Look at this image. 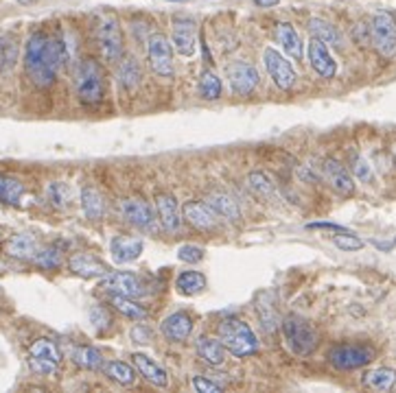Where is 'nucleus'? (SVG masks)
<instances>
[{"mask_svg": "<svg viewBox=\"0 0 396 393\" xmlns=\"http://www.w3.org/2000/svg\"><path fill=\"white\" fill-rule=\"evenodd\" d=\"M156 210H158V219L162 223V228L169 232L180 230L182 219H180V208H177L175 196H171L167 192L156 194Z\"/></svg>", "mask_w": 396, "mask_h": 393, "instance_id": "nucleus-20", "label": "nucleus"}, {"mask_svg": "<svg viewBox=\"0 0 396 393\" xmlns=\"http://www.w3.org/2000/svg\"><path fill=\"white\" fill-rule=\"evenodd\" d=\"M307 55H309V64H311V68L316 70V73H318L322 79H333V77H335V73H337V64H335V60L331 57L329 46H326L322 39L311 37L309 48H307Z\"/></svg>", "mask_w": 396, "mask_h": 393, "instance_id": "nucleus-14", "label": "nucleus"}, {"mask_svg": "<svg viewBox=\"0 0 396 393\" xmlns=\"http://www.w3.org/2000/svg\"><path fill=\"white\" fill-rule=\"evenodd\" d=\"M276 39L285 48V53L294 60H303V39L296 33V29L289 22H278L276 24Z\"/></svg>", "mask_w": 396, "mask_h": 393, "instance_id": "nucleus-25", "label": "nucleus"}, {"mask_svg": "<svg viewBox=\"0 0 396 393\" xmlns=\"http://www.w3.org/2000/svg\"><path fill=\"white\" fill-rule=\"evenodd\" d=\"M29 367H31V372H35V374H39V376H55V374H57V367H60V363L29 356Z\"/></svg>", "mask_w": 396, "mask_h": 393, "instance_id": "nucleus-44", "label": "nucleus"}, {"mask_svg": "<svg viewBox=\"0 0 396 393\" xmlns=\"http://www.w3.org/2000/svg\"><path fill=\"white\" fill-rule=\"evenodd\" d=\"M143 79V68L141 64L136 62L134 57H125V60H118V68H116V81L118 86L125 90V92H132L136 86L141 83Z\"/></svg>", "mask_w": 396, "mask_h": 393, "instance_id": "nucleus-22", "label": "nucleus"}, {"mask_svg": "<svg viewBox=\"0 0 396 393\" xmlns=\"http://www.w3.org/2000/svg\"><path fill=\"white\" fill-rule=\"evenodd\" d=\"M118 212H120L123 219H125L127 223H132V226H136V228L149 230V232L156 230L154 210L143 199H123L120 205H118Z\"/></svg>", "mask_w": 396, "mask_h": 393, "instance_id": "nucleus-12", "label": "nucleus"}, {"mask_svg": "<svg viewBox=\"0 0 396 393\" xmlns=\"http://www.w3.org/2000/svg\"><path fill=\"white\" fill-rule=\"evenodd\" d=\"M256 313H258V319H261V324H263L265 330L274 332L280 326V317L276 313V308L265 302V293H261L256 298Z\"/></svg>", "mask_w": 396, "mask_h": 393, "instance_id": "nucleus-36", "label": "nucleus"}, {"mask_svg": "<svg viewBox=\"0 0 396 393\" xmlns=\"http://www.w3.org/2000/svg\"><path fill=\"white\" fill-rule=\"evenodd\" d=\"M75 92L84 105H97L105 96V77L94 60H81L75 68Z\"/></svg>", "mask_w": 396, "mask_h": 393, "instance_id": "nucleus-2", "label": "nucleus"}, {"mask_svg": "<svg viewBox=\"0 0 396 393\" xmlns=\"http://www.w3.org/2000/svg\"><path fill=\"white\" fill-rule=\"evenodd\" d=\"M197 354L206 360L208 365H224L226 360V347L222 345V341L217 339H208V336H201L195 343Z\"/></svg>", "mask_w": 396, "mask_h": 393, "instance_id": "nucleus-31", "label": "nucleus"}, {"mask_svg": "<svg viewBox=\"0 0 396 393\" xmlns=\"http://www.w3.org/2000/svg\"><path fill=\"white\" fill-rule=\"evenodd\" d=\"M88 319H90L92 328L97 330L99 334H103V332H107V330L112 328V315L107 313V308L101 306V304H94V306L90 308Z\"/></svg>", "mask_w": 396, "mask_h": 393, "instance_id": "nucleus-42", "label": "nucleus"}, {"mask_svg": "<svg viewBox=\"0 0 396 393\" xmlns=\"http://www.w3.org/2000/svg\"><path fill=\"white\" fill-rule=\"evenodd\" d=\"M206 205L213 210L217 217H222L226 221H239L241 219L237 201L232 199L230 194H226V192H213V194H208L206 196Z\"/></svg>", "mask_w": 396, "mask_h": 393, "instance_id": "nucleus-24", "label": "nucleus"}, {"mask_svg": "<svg viewBox=\"0 0 396 393\" xmlns=\"http://www.w3.org/2000/svg\"><path fill=\"white\" fill-rule=\"evenodd\" d=\"M193 389L199 391V393H222L224 387L222 385H217L213 381H208V378H204V376H193Z\"/></svg>", "mask_w": 396, "mask_h": 393, "instance_id": "nucleus-46", "label": "nucleus"}, {"mask_svg": "<svg viewBox=\"0 0 396 393\" xmlns=\"http://www.w3.org/2000/svg\"><path fill=\"white\" fill-rule=\"evenodd\" d=\"M177 258H180L182 262L195 264L204 258V249L197 245H182L180 249H177Z\"/></svg>", "mask_w": 396, "mask_h": 393, "instance_id": "nucleus-45", "label": "nucleus"}, {"mask_svg": "<svg viewBox=\"0 0 396 393\" xmlns=\"http://www.w3.org/2000/svg\"><path fill=\"white\" fill-rule=\"evenodd\" d=\"M169 3H188V0H169Z\"/></svg>", "mask_w": 396, "mask_h": 393, "instance_id": "nucleus-52", "label": "nucleus"}, {"mask_svg": "<svg viewBox=\"0 0 396 393\" xmlns=\"http://www.w3.org/2000/svg\"><path fill=\"white\" fill-rule=\"evenodd\" d=\"M263 62H265V68H267L271 81H274L280 90H291L296 86V70L276 48H265Z\"/></svg>", "mask_w": 396, "mask_h": 393, "instance_id": "nucleus-9", "label": "nucleus"}, {"mask_svg": "<svg viewBox=\"0 0 396 393\" xmlns=\"http://www.w3.org/2000/svg\"><path fill=\"white\" fill-rule=\"evenodd\" d=\"M103 289H107L110 293L116 295H127V298H143L147 295V286L143 280L132 273V271H118V273H107L103 277Z\"/></svg>", "mask_w": 396, "mask_h": 393, "instance_id": "nucleus-11", "label": "nucleus"}, {"mask_svg": "<svg viewBox=\"0 0 396 393\" xmlns=\"http://www.w3.org/2000/svg\"><path fill=\"white\" fill-rule=\"evenodd\" d=\"M280 328L285 334V343L289 345V349L298 356H309L313 349L318 347V332L307 319L289 315L280 321Z\"/></svg>", "mask_w": 396, "mask_h": 393, "instance_id": "nucleus-4", "label": "nucleus"}, {"mask_svg": "<svg viewBox=\"0 0 396 393\" xmlns=\"http://www.w3.org/2000/svg\"><path fill=\"white\" fill-rule=\"evenodd\" d=\"M352 171H354V175H357L361 181H370L372 179V168L368 166V162L363 158H359V156L352 160Z\"/></svg>", "mask_w": 396, "mask_h": 393, "instance_id": "nucleus-47", "label": "nucleus"}, {"mask_svg": "<svg viewBox=\"0 0 396 393\" xmlns=\"http://www.w3.org/2000/svg\"><path fill=\"white\" fill-rule=\"evenodd\" d=\"M132 358H134V367L138 369V374L145 378V381H149L154 387H160V389L167 387V383H169L167 372L162 367H158L152 358L145 356V354H134Z\"/></svg>", "mask_w": 396, "mask_h": 393, "instance_id": "nucleus-23", "label": "nucleus"}, {"mask_svg": "<svg viewBox=\"0 0 396 393\" xmlns=\"http://www.w3.org/2000/svg\"><path fill=\"white\" fill-rule=\"evenodd\" d=\"M68 269H71L75 275L79 277H86V280H92V277H105L110 273V266L105 262L97 260L90 254H75L68 260Z\"/></svg>", "mask_w": 396, "mask_h": 393, "instance_id": "nucleus-17", "label": "nucleus"}, {"mask_svg": "<svg viewBox=\"0 0 396 393\" xmlns=\"http://www.w3.org/2000/svg\"><path fill=\"white\" fill-rule=\"evenodd\" d=\"M143 249H145V241H143V238H134V236H114L112 243H110L112 258L118 264L138 260L141 254H143Z\"/></svg>", "mask_w": 396, "mask_h": 393, "instance_id": "nucleus-15", "label": "nucleus"}, {"mask_svg": "<svg viewBox=\"0 0 396 393\" xmlns=\"http://www.w3.org/2000/svg\"><path fill=\"white\" fill-rule=\"evenodd\" d=\"M182 214L184 219L193 226L195 230L201 232H213L217 228V214L206 205V203H199V201H188L182 205Z\"/></svg>", "mask_w": 396, "mask_h": 393, "instance_id": "nucleus-16", "label": "nucleus"}, {"mask_svg": "<svg viewBox=\"0 0 396 393\" xmlns=\"http://www.w3.org/2000/svg\"><path fill=\"white\" fill-rule=\"evenodd\" d=\"M258 7H276L280 0H254Z\"/></svg>", "mask_w": 396, "mask_h": 393, "instance_id": "nucleus-50", "label": "nucleus"}, {"mask_svg": "<svg viewBox=\"0 0 396 393\" xmlns=\"http://www.w3.org/2000/svg\"><path fill=\"white\" fill-rule=\"evenodd\" d=\"M18 39L13 33H0V73H9L18 62Z\"/></svg>", "mask_w": 396, "mask_h": 393, "instance_id": "nucleus-28", "label": "nucleus"}, {"mask_svg": "<svg viewBox=\"0 0 396 393\" xmlns=\"http://www.w3.org/2000/svg\"><path fill=\"white\" fill-rule=\"evenodd\" d=\"M335 247H339L341 251H359L363 247V241L357 234H350V232H339L333 238Z\"/></svg>", "mask_w": 396, "mask_h": 393, "instance_id": "nucleus-43", "label": "nucleus"}, {"mask_svg": "<svg viewBox=\"0 0 396 393\" xmlns=\"http://www.w3.org/2000/svg\"><path fill=\"white\" fill-rule=\"evenodd\" d=\"M324 179L329 181L331 188L335 192H339L341 196L354 194V181H352L350 173L337 160H326L324 162Z\"/></svg>", "mask_w": 396, "mask_h": 393, "instance_id": "nucleus-18", "label": "nucleus"}, {"mask_svg": "<svg viewBox=\"0 0 396 393\" xmlns=\"http://www.w3.org/2000/svg\"><path fill=\"white\" fill-rule=\"evenodd\" d=\"M309 31L313 37L322 39L326 46H341V33L337 31V26H333L331 22H326L322 18H311L309 20Z\"/></svg>", "mask_w": 396, "mask_h": 393, "instance_id": "nucleus-30", "label": "nucleus"}, {"mask_svg": "<svg viewBox=\"0 0 396 393\" xmlns=\"http://www.w3.org/2000/svg\"><path fill=\"white\" fill-rule=\"evenodd\" d=\"M81 210L90 221H101L105 214V203L103 196L99 194L97 188L92 186H84L81 188Z\"/></svg>", "mask_w": 396, "mask_h": 393, "instance_id": "nucleus-26", "label": "nucleus"}, {"mask_svg": "<svg viewBox=\"0 0 396 393\" xmlns=\"http://www.w3.org/2000/svg\"><path fill=\"white\" fill-rule=\"evenodd\" d=\"M370 35L377 53L386 60L396 57V18L392 11H379L370 22Z\"/></svg>", "mask_w": 396, "mask_h": 393, "instance_id": "nucleus-5", "label": "nucleus"}, {"mask_svg": "<svg viewBox=\"0 0 396 393\" xmlns=\"http://www.w3.org/2000/svg\"><path fill=\"white\" fill-rule=\"evenodd\" d=\"M46 196L55 208H68L73 201V188L66 181H51L46 188Z\"/></svg>", "mask_w": 396, "mask_h": 393, "instance_id": "nucleus-39", "label": "nucleus"}, {"mask_svg": "<svg viewBox=\"0 0 396 393\" xmlns=\"http://www.w3.org/2000/svg\"><path fill=\"white\" fill-rule=\"evenodd\" d=\"M24 194V184L20 179L0 173V201L7 205H16Z\"/></svg>", "mask_w": 396, "mask_h": 393, "instance_id": "nucleus-33", "label": "nucleus"}, {"mask_svg": "<svg viewBox=\"0 0 396 393\" xmlns=\"http://www.w3.org/2000/svg\"><path fill=\"white\" fill-rule=\"evenodd\" d=\"M199 94L204 101H215L222 96V79L217 77L213 70H204L199 77Z\"/></svg>", "mask_w": 396, "mask_h": 393, "instance_id": "nucleus-38", "label": "nucleus"}, {"mask_svg": "<svg viewBox=\"0 0 396 393\" xmlns=\"http://www.w3.org/2000/svg\"><path fill=\"white\" fill-rule=\"evenodd\" d=\"M73 363L79 365V367H84V369H90V372H97L103 367V354L99 352L97 347H92V345H79L73 349V354H71Z\"/></svg>", "mask_w": 396, "mask_h": 393, "instance_id": "nucleus-27", "label": "nucleus"}, {"mask_svg": "<svg viewBox=\"0 0 396 393\" xmlns=\"http://www.w3.org/2000/svg\"><path fill=\"white\" fill-rule=\"evenodd\" d=\"M175 289L182 295H199L204 289H206V277H204L199 271H182L175 277Z\"/></svg>", "mask_w": 396, "mask_h": 393, "instance_id": "nucleus-32", "label": "nucleus"}, {"mask_svg": "<svg viewBox=\"0 0 396 393\" xmlns=\"http://www.w3.org/2000/svg\"><path fill=\"white\" fill-rule=\"evenodd\" d=\"M173 48L182 55V57H190L197 48V24L193 18H175L173 20V31H171Z\"/></svg>", "mask_w": 396, "mask_h": 393, "instance_id": "nucleus-13", "label": "nucleus"}, {"mask_svg": "<svg viewBox=\"0 0 396 393\" xmlns=\"http://www.w3.org/2000/svg\"><path fill=\"white\" fill-rule=\"evenodd\" d=\"M248 188L256 196H261V199H271V196H274V184H271V179L263 173L248 175Z\"/></svg>", "mask_w": 396, "mask_h": 393, "instance_id": "nucleus-41", "label": "nucleus"}, {"mask_svg": "<svg viewBox=\"0 0 396 393\" xmlns=\"http://www.w3.org/2000/svg\"><path fill=\"white\" fill-rule=\"evenodd\" d=\"M311 230H333V232H346L341 226H335V223H311Z\"/></svg>", "mask_w": 396, "mask_h": 393, "instance_id": "nucleus-49", "label": "nucleus"}, {"mask_svg": "<svg viewBox=\"0 0 396 393\" xmlns=\"http://www.w3.org/2000/svg\"><path fill=\"white\" fill-rule=\"evenodd\" d=\"M147 60L158 77L169 79L173 75V46L162 33H154L147 39Z\"/></svg>", "mask_w": 396, "mask_h": 393, "instance_id": "nucleus-7", "label": "nucleus"}, {"mask_svg": "<svg viewBox=\"0 0 396 393\" xmlns=\"http://www.w3.org/2000/svg\"><path fill=\"white\" fill-rule=\"evenodd\" d=\"M33 262L37 266H42V269H46V271H53V269H57V266L62 264V251H60L57 245L39 247L35 258H33Z\"/></svg>", "mask_w": 396, "mask_h": 393, "instance_id": "nucleus-40", "label": "nucleus"}, {"mask_svg": "<svg viewBox=\"0 0 396 393\" xmlns=\"http://www.w3.org/2000/svg\"><path fill=\"white\" fill-rule=\"evenodd\" d=\"M29 356L33 358H46V360H53V363H60L62 360V352L55 341L51 339H35L29 347Z\"/></svg>", "mask_w": 396, "mask_h": 393, "instance_id": "nucleus-37", "label": "nucleus"}, {"mask_svg": "<svg viewBox=\"0 0 396 393\" xmlns=\"http://www.w3.org/2000/svg\"><path fill=\"white\" fill-rule=\"evenodd\" d=\"M129 336H132L134 343H149V341H152V330H149L147 324H136L132 328Z\"/></svg>", "mask_w": 396, "mask_h": 393, "instance_id": "nucleus-48", "label": "nucleus"}, {"mask_svg": "<svg viewBox=\"0 0 396 393\" xmlns=\"http://www.w3.org/2000/svg\"><path fill=\"white\" fill-rule=\"evenodd\" d=\"M110 304L116 308L120 315H125V317H129V319H136V321L147 319V311H145V308H143L141 304H136L134 298H127V295H116V293H112Z\"/></svg>", "mask_w": 396, "mask_h": 393, "instance_id": "nucleus-35", "label": "nucleus"}, {"mask_svg": "<svg viewBox=\"0 0 396 393\" xmlns=\"http://www.w3.org/2000/svg\"><path fill=\"white\" fill-rule=\"evenodd\" d=\"M73 60V48L66 37H53L37 31L24 44V68L37 88H51L60 68Z\"/></svg>", "mask_w": 396, "mask_h": 393, "instance_id": "nucleus-1", "label": "nucleus"}, {"mask_svg": "<svg viewBox=\"0 0 396 393\" xmlns=\"http://www.w3.org/2000/svg\"><path fill=\"white\" fill-rule=\"evenodd\" d=\"M16 3H20V5H33L35 0H16Z\"/></svg>", "mask_w": 396, "mask_h": 393, "instance_id": "nucleus-51", "label": "nucleus"}, {"mask_svg": "<svg viewBox=\"0 0 396 393\" xmlns=\"http://www.w3.org/2000/svg\"><path fill=\"white\" fill-rule=\"evenodd\" d=\"M219 341L226 352L235 356H250L258 349V339L252 328L241 319H226L219 324Z\"/></svg>", "mask_w": 396, "mask_h": 393, "instance_id": "nucleus-3", "label": "nucleus"}, {"mask_svg": "<svg viewBox=\"0 0 396 393\" xmlns=\"http://www.w3.org/2000/svg\"><path fill=\"white\" fill-rule=\"evenodd\" d=\"M160 328H162V334H165L169 341L182 343L188 339L190 332H193V319H190L186 313H173L162 321Z\"/></svg>", "mask_w": 396, "mask_h": 393, "instance_id": "nucleus-21", "label": "nucleus"}, {"mask_svg": "<svg viewBox=\"0 0 396 393\" xmlns=\"http://www.w3.org/2000/svg\"><path fill=\"white\" fill-rule=\"evenodd\" d=\"M375 358V352L366 345H337L329 352V360L337 369H359Z\"/></svg>", "mask_w": 396, "mask_h": 393, "instance_id": "nucleus-8", "label": "nucleus"}, {"mask_svg": "<svg viewBox=\"0 0 396 393\" xmlns=\"http://www.w3.org/2000/svg\"><path fill=\"white\" fill-rule=\"evenodd\" d=\"M363 385L375 391H390L396 385V372L390 367H377L363 374Z\"/></svg>", "mask_w": 396, "mask_h": 393, "instance_id": "nucleus-29", "label": "nucleus"}, {"mask_svg": "<svg viewBox=\"0 0 396 393\" xmlns=\"http://www.w3.org/2000/svg\"><path fill=\"white\" fill-rule=\"evenodd\" d=\"M97 42L103 60L118 62L123 57V33L114 13H103L97 22Z\"/></svg>", "mask_w": 396, "mask_h": 393, "instance_id": "nucleus-6", "label": "nucleus"}, {"mask_svg": "<svg viewBox=\"0 0 396 393\" xmlns=\"http://www.w3.org/2000/svg\"><path fill=\"white\" fill-rule=\"evenodd\" d=\"M37 249H39V243L31 234H16V236H11L9 241H5V245H3L5 254L16 260H33Z\"/></svg>", "mask_w": 396, "mask_h": 393, "instance_id": "nucleus-19", "label": "nucleus"}, {"mask_svg": "<svg viewBox=\"0 0 396 393\" xmlns=\"http://www.w3.org/2000/svg\"><path fill=\"white\" fill-rule=\"evenodd\" d=\"M105 376L112 378L114 383L123 385V387H132L136 383V369L127 363H120V360H112V363H105L103 365Z\"/></svg>", "mask_w": 396, "mask_h": 393, "instance_id": "nucleus-34", "label": "nucleus"}, {"mask_svg": "<svg viewBox=\"0 0 396 393\" xmlns=\"http://www.w3.org/2000/svg\"><path fill=\"white\" fill-rule=\"evenodd\" d=\"M226 75H228V83H230L232 92L239 96L252 94L258 86V73L248 62H232L226 70Z\"/></svg>", "mask_w": 396, "mask_h": 393, "instance_id": "nucleus-10", "label": "nucleus"}]
</instances>
